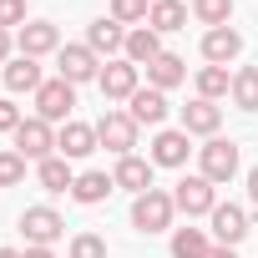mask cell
Segmentation results:
<instances>
[{
	"label": "cell",
	"mask_w": 258,
	"mask_h": 258,
	"mask_svg": "<svg viewBox=\"0 0 258 258\" xmlns=\"http://www.w3.org/2000/svg\"><path fill=\"white\" fill-rule=\"evenodd\" d=\"M172 213H177L172 192L147 187V192L132 203V228H137V233H162V228H172Z\"/></svg>",
	"instance_id": "6da1fadb"
},
{
	"label": "cell",
	"mask_w": 258,
	"mask_h": 258,
	"mask_svg": "<svg viewBox=\"0 0 258 258\" xmlns=\"http://www.w3.org/2000/svg\"><path fill=\"white\" fill-rule=\"evenodd\" d=\"M96 142H101L106 152H116V157H132V147H137V121H132V111H101Z\"/></svg>",
	"instance_id": "7a4b0ae2"
},
{
	"label": "cell",
	"mask_w": 258,
	"mask_h": 258,
	"mask_svg": "<svg viewBox=\"0 0 258 258\" xmlns=\"http://www.w3.org/2000/svg\"><path fill=\"white\" fill-rule=\"evenodd\" d=\"M198 157H203V177H208L213 187L238 177V142H228V137H208V147H198Z\"/></svg>",
	"instance_id": "3957f363"
},
{
	"label": "cell",
	"mask_w": 258,
	"mask_h": 258,
	"mask_svg": "<svg viewBox=\"0 0 258 258\" xmlns=\"http://www.w3.org/2000/svg\"><path fill=\"white\" fill-rule=\"evenodd\" d=\"M16 152H21V157H36V162L56 157V132H51L46 116H26V121L16 126Z\"/></svg>",
	"instance_id": "277c9868"
},
{
	"label": "cell",
	"mask_w": 258,
	"mask_h": 258,
	"mask_svg": "<svg viewBox=\"0 0 258 258\" xmlns=\"http://www.w3.org/2000/svg\"><path fill=\"white\" fill-rule=\"evenodd\" d=\"M172 203H177V213L198 218V213H213V208H218V187L198 172V177H182V182L172 187Z\"/></svg>",
	"instance_id": "5b68a950"
},
{
	"label": "cell",
	"mask_w": 258,
	"mask_h": 258,
	"mask_svg": "<svg viewBox=\"0 0 258 258\" xmlns=\"http://www.w3.org/2000/svg\"><path fill=\"white\" fill-rule=\"evenodd\" d=\"M21 233H26L31 248H51V243L66 233V223H61L56 208H26V213H21Z\"/></svg>",
	"instance_id": "8992f818"
},
{
	"label": "cell",
	"mask_w": 258,
	"mask_h": 258,
	"mask_svg": "<svg viewBox=\"0 0 258 258\" xmlns=\"http://www.w3.org/2000/svg\"><path fill=\"white\" fill-rule=\"evenodd\" d=\"M56 66H61V81H71V86L101 76V61H96L91 46H61V51H56Z\"/></svg>",
	"instance_id": "52a82bcc"
},
{
	"label": "cell",
	"mask_w": 258,
	"mask_h": 258,
	"mask_svg": "<svg viewBox=\"0 0 258 258\" xmlns=\"http://www.w3.org/2000/svg\"><path fill=\"white\" fill-rule=\"evenodd\" d=\"M71 106H76V86L71 81H46L41 91H36V116H46V121H66L71 116Z\"/></svg>",
	"instance_id": "ba28073f"
},
{
	"label": "cell",
	"mask_w": 258,
	"mask_h": 258,
	"mask_svg": "<svg viewBox=\"0 0 258 258\" xmlns=\"http://www.w3.org/2000/svg\"><path fill=\"white\" fill-rule=\"evenodd\" d=\"M137 71L142 66H132V61H106L101 66V96L106 101H132V91H137Z\"/></svg>",
	"instance_id": "9c48e42d"
},
{
	"label": "cell",
	"mask_w": 258,
	"mask_h": 258,
	"mask_svg": "<svg viewBox=\"0 0 258 258\" xmlns=\"http://www.w3.org/2000/svg\"><path fill=\"white\" fill-rule=\"evenodd\" d=\"M218 126H223V106H218V101L198 96V101L182 106V132H187V137H218Z\"/></svg>",
	"instance_id": "30bf717a"
},
{
	"label": "cell",
	"mask_w": 258,
	"mask_h": 258,
	"mask_svg": "<svg viewBox=\"0 0 258 258\" xmlns=\"http://www.w3.org/2000/svg\"><path fill=\"white\" fill-rule=\"evenodd\" d=\"M208 218H213V238H218L223 248H238V243L248 238V213H243V208H233V203H218Z\"/></svg>",
	"instance_id": "8fae6325"
},
{
	"label": "cell",
	"mask_w": 258,
	"mask_h": 258,
	"mask_svg": "<svg viewBox=\"0 0 258 258\" xmlns=\"http://www.w3.org/2000/svg\"><path fill=\"white\" fill-rule=\"evenodd\" d=\"M126 106H132V121H137V126H162V116H167V91H157V86H137Z\"/></svg>",
	"instance_id": "7c38bea8"
},
{
	"label": "cell",
	"mask_w": 258,
	"mask_h": 258,
	"mask_svg": "<svg viewBox=\"0 0 258 258\" xmlns=\"http://www.w3.org/2000/svg\"><path fill=\"white\" fill-rule=\"evenodd\" d=\"M101 142H96V126H86V121H66L61 132H56V152L61 157H91Z\"/></svg>",
	"instance_id": "4fadbf2b"
},
{
	"label": "cell",
	"mask_w": 258,
	"mask_h": 258,
	"mask_svg": "<svg viewBox=\"0 0 258 258\" xmlns=\"http://www.w3.org/2000/svg\"><path fill=\"white\" fill-rule=\"evenodd\" d=\"M21 56H46V51H61V31L51 21H26L21 26Z\"/></svg>",
	"instance_id": "5bb4252c"
},
{
	"label": "cell",
	"mask_w": 258,
	"mask_h": 258,
	"mask_svg": "<svg viewBox=\"0 0 258 258\" xmlns=\"http://www.w3.org/2000/svg\"><path fill=\"white\" fill-rule=\"evenodd\" d=\"M86 46L96 51V56H116V51H126V31H121V21H91L86 26Z\"/></svg>",
	"instance_id": "9a60e30c"
},
{
	"label": "cell",
	"mask_w": 258,
	"mask_h": 258,
	"mask_svg": "<svg viewBox=\"0 0 258 258\" xmlns=\"http://www.w3.org/2000/svg\"><path fill=\"white\" fill-rule=\"evenodd\" d=\"M238 51H243V36H238L233 26H218V31L203 36V56H208V66H228Z\"/></svg>",
	"instance_id": "2e32d148"
},
{
	"label": "cell",
	"mask_w": 258,
	"mask_h": 258,
	"mask_svg": "<svg viewBox=\"0 0 258 258\" xmlns=\"http://www.w3.org/2000/svg\"><path fill=\"white\" fill-rule=\"evenodd\" d=\"M111 182L142 198V192L152 187V162H142V157H116V172H111Z\"/></svg>",
	"instance_id": "e0dca14e"
},
{
	"label": "cell",
	"mask_w": 258,
	"mask_h": 258,
	"mask_svg": "<svg viewBox=\"0 0 258 258\" xmlns=\"http://www.w3.org/2000/svg\"><path fill=\"white\" fill-rule=\"evenodd\" d=\"M187 162V132H157L152 137V167H182Z\"/></svg>",
	"instance_id": "ac0fdd59"
},
{
	"label": "cell",
	"mask_w": 258,
	"mask_h": 258,
	"mask_svg": "<svg viewBox=\"0 0 258 258\" xmlns=\"http://www.w3.org/2000/svg\"><path fill=\"white\" fill-rule=\"evenodd\" d=\"M157 56H162V36L152 26H142V31L126 36V61H132V66H152Z\"/></svg>",
	"instance_id": "d6986e66"
},
{
	"label": "cell",
	"mask_w": 258,
	"mask_h": 258,
	"mask_svg": "<svg viewBox=\"0 0 258 258\" xmlns=\"http://www.w3.org/2000/svg\"><path fill=\"white\" fill-rule=\"evenodd\" d=\"M182 76H187V61H182V56H172V51H162V56H157V61L147 66V81H152L157 91H167V86H177Z\"/></svg>",
	"instance_id": "ffe728a7"
},
{
	"label": "cell",
	"mask_w": 258,
	"mask_h": 258,
	"mask_svg": "<svg viewBox=\"0 0 258 258\" xmlns=\"http://www.w3.org/2000/svg\"><path fill=\"white\" fill-rule=\"evenodd\" d=\"M6 86H11V91H41L46 81H41V66H36V56H16V61L6 66Z\"/></svg>",
	"instance_id": "44dd1931"
},
{
	"label": "cell",
	"mask_w": 258,
	"mask_h": 258,
	"mask_svg": "<svg viewBox=\"0 0 258 258\" xmlns=\"http://www.w3.org/2000/svg\"><path fill=\"white\" fill-rule=\"evenodd\" d=\"M116 182L106 177V172H81L76 177V187H71V198L76 203H86V208H96V203H106V192H111Z\"/></svg>",
	"instance_id": "7402d4cb"
},
{
	"label": "cell",
	"mask_w": 258,
	"mask_h": 258,
	"mask_svg": "<svg viewBox=\"0 0 258 258\" xmlns=\"http://www.w3.org/2000/svg\"><path fill=\"white\" fill-rule=\"evenodd\" d=\"M233 106L238 111H258V66H238L233 71Z\"/></svg>",
	"instance_id": "603a6c76"
},
{
	"label": "cell",
	"mask_w": 258,
	"mask_h": 258,
	"mask_svg": "<svg viewBox=\"0 0 258 258\" xmlns=\"http://www.w3.org/2000/svg\"><path fill=\"white\" fill-rule=\"evenodd\" d=\"M36 177H41V187H46V192H71V187H76V177H71L66 157H46V162L36 167Z\"/></svg>",
	"instance_id": "cb8c5ba5"
},
{
	"label": "cell",
	"mask_w": 258,
	"mask_h": 258,
	"mask_svg": "<svg viewBox=\"0 0 258 258\" xmlns=\"http://www.w3.org/2000/svg\"><path fill=\"white\" fill-rule=\"evenodd\" d=\"M147 26L162 36V31H182L187 26V11H182V0H157L152 6V16H147Z\"/></svg>",
	"instance_id": "d4e9b609"
},
{
	"label": "cell",
	"mask_w": 258,
	"mask_h": 258,
	"mask_svg": "<svg viewBox=\"0 0 258 258\" xmlns=\"http://www.w3.org/2000/svg\"><path fill=\"white\" fill-rule=\"evenodd\" d=\"M198 96H208V101L233 96V76H228V66H203V71H198Z\"/></svg>",
	"instance_id": "484cf974"
},
{
	"label": "cell",
	"mask_w": 258,
	"mask_h": 258,
	"mask_svg": "<svg viewBox=\"0 0 258 258\" xmlns=\"http://www.w3.org/2000/svg\"><path fill=\"white\" fill-rule=\"evenodd\" d=\"M213 248H208V238H203V228H177L172 233V258H208Z\"/></svg>",
	"instance_id": "4316f807"
},
{
	"label": "cell",
	"mask_w": 258,
	"mask_h": 258,
	"mask_svg": "<svg viewBox=\"0 0 258 258\" xmlns=\"http://www.w3.org/2000/svg\"><path fill=\"white\" fill-rule=\"evenodd\" d=\"M192 16H198L203 26H213V31H218V26H228V21H233V0H192Z\"/></svg>",
	"instance_id": "83f0119b"
},
{
	"label": "cell",
	"mask_w": 258,
	"mask_h": 258,
	"mask_svg": "<svg viewBox=\"0 0 258 258\" xmlns=\"http://www.w3.org/2000/svg\"><path fill=\"white\" fill-rule=\"evenodd\" d=\"M147 16H152V6H147V0H111V21H121V26L147 21Z\"/></svg>",
	"instance_id": "f1b7e54d"
},
{
	"label": "cell",
	"mask_w": 258,
	"mask_h": 258,
	"mask_svg": "<svg viewBox=\"0 0 258 258\" xmlns=\"http://www.w3.org/2000/svg\"><path fill=\"white\" fill-rule=\"evenodd\" d=\"M71 258H106V238L101 233H76L71 238Z\"/></svg>",
	"instance_id": "f546056e"
},
{
	"label": "cell",
	"mask_w": 258,
	"mask_h": 258,
	"mask_svg": "<svg viewBox=\"0 0 258 258\" xmlns=\"http://www.w3.org/2000/svg\"><path fill=\"white\" fill-rule=\"evenodd\" d=\"M26 177V157L21 152H0V187H16Z\"/></svg>",
	"instance_id": "4dcf8cb0"
},
{
	"label": "cell",
	"mask_w": 258,
	"mask_h": 258,
	"mask_svg": "<svg viewBox=\"0 0 258 258\" xmlns=\"http://www.w3.org/2000/svg\"><path fill=\"white\" fill-rule=\"evenodd\" d=\"M26 26V0H0V31Z\"/></svg>",
	"instance_id": "1f68e13d"
},
{
	"label": "cell",
	"mask_w": 258,
	"mask_h": 258,
	"mask_svg": "<svg viewBox=\"0 0 258 258\" xmlns=\"http://www.w3.org/2000/svg\"><path fill=\"white\" fill-rule=\"evenodd\" d=\"M21 121H26V111H21L16 101H0V132H16Z\"/></svg>",
	"instance_id": "d6a6232c"
},
{
	"label": "cell",
	"mask_w": 258,
	"mask_h": 258,
	"mask_svg": "<svg viewBox=\"0 0 258 258\" xmlns=\"http://www.w3.org/2000/svg\"><path fill=\"white\" fill-rule=\"evenodd\" d=\"M11 56V31H0V61Z\"/></svg>",
	"instance_id": "836d02e7"
},
{
	"label": "cell",
	"mask_w": 258,
	"mask_h": 258,
	"mask_svg": "<svg viewBox=\"0 0 258 258\" xmlns=\"http://www.w3.org/2000/svg\"><path fill=\"white\" fill-rule=\"evenodd\" d=\"M208 258H238V253H233V248H223V243H218V248H213V253H208Z\"/></svg>",
	"instance_id": "e575fe53"
},
{
	"label": "cell",
	"mask_w": 258,
	"mask_h": 258,
	"mask_svg": "<svg viewBox=\"0 0 258 258\" xmlns=\"http://www.w3.org/2000/svg\"><path fill=\"white\" fill-rule=\"evenodd\" d=\"M26 258H56L51 248H26Z\"/></svg>",
	"instance_id": "d590c367"
},
{
	"label": "cell",
	"mask_w": 258,
	"mask_h": 258,
	"mask_svg": "<svg viewBox=\"0 0 258 258\" xmlns=\"http://www.w3.org/2000/svg\"><path fill=\"white\" fill-rule=\"evenodd\" d=\"M248 192H253V203H258V167L248 172Z\"/></svg>",
	"instance_id": "8d00e7d4"
},
{
	"label": "cell",
	"mask_w": 258,
	"mask_h": 258,
	"mask_svg": "<svg viewBox=\"0 0 258 258\" xmlns=\"http://www.w3.org/2000/svg\"><path fill=\"white\" fill-rule=\"evenodd\" d=\"M0 258H26V253H16V248H0Z\"/></svg>",
	"instance_id": "74e56055"
}]
</instances>
